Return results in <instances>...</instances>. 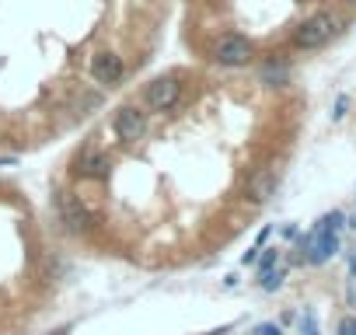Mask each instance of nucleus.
Segmentation results:
<instances>
[{
	"label": "nucleus",
	"mask_w": 356,
	"mask_h": 335,
	"mask_svg": "<svg viewBox=\"0 0 356 335\" xmlns=\"http://www.w3.org/2000/svg\"><path fill=\"white\" fill-rule=\"evenodd\" d=\"M346 227V213H339V210H332V213H325L318 224H314V231H328V234H339Z\"/></svg>",
	"instance_id": "obj_11"
},
{
	"label": "nucleus",
	"mask_w": 356,
	"mask_h": 335,
	"mask_svg": "<svg viewBox=\"0 0 356 335\" xmlns=\"http://www.w3.org/2000/svg\"><path fill=\"white\" fill-rule=\"evenodd\" d=\"M112 129H115V136L122 143H136L147 133V112H140L136 105H122L112 115Z\"/></svg>",
	"instance_id": "obj_6"
},
{
	"label": "nucleus",
	"mask_w": 356,
	"mask_h": 335,
	"mask_svg": "<svg viewBox=\"0 0 356 335\" xmlns=\"http://www.w3.org/2000/svg\"><path fill=\"white\" fill-rule=\"evenodd\" d=\"M276 259H280L276 252H266V255H262V262H259V272H269V269H276Z\"/></svg>",
	"instance_id": "obj_14"
},
{
	"label": "nucleus",
	"mask_w": 356,
	"mask_h": 335,
	"mask_svg": "<svg viewBox=\"0 0 356 335\" xmlns=\"http://www.w3.org/2000/svg\"><path fill=\"white\" fill-rule=\"evenodd\" d=\"M339 252V234H328V231H314L300 241V259L311 262V265H325L332 255Z\"/></svg>",
	"instance_id": "obj_5"
},
{
	"label": "nucleus",
	"mask_w": 356,
	"mask_h": 335,
	"mask_svg": "<svg viewBox=\"0 0 356 335\" xmlns=\"http://www.w3.org/2000/svg\"><path fill=\"white\" fill-rule=\"evenodd\" d=\"M108 157L105 154H95V150H84L81 157H77V179L81 182H98V179H108Z\"/></svg>",
	"instance_id": "obj_8"
},
{
	"label": "nucleus",
	"mask_w": 356,
	"mask_h": 335,
	"mask_svg": "<svg viewBox=\"0 0 356 335\" xmlns=\"http://www.w3.org/2000/svg\"><path fill=\"white\" fill-rule=\"evenodd\" d=\"M335 32H339V18L328 15V11H321V15H311V18L293 32V46H297V49H321Z\"/></svg>",
	"instance_id": "obj_1"
},
{
	"label": "nucleus",
	"mask_w": 356,
	"mask_h": 335,
	"mask_svg": "<svg viewBox=\"0 0 356 335\" xmlns=\"http://www.w3.org/2000/svg\"><path fill=\"white\" fill-rule=\"evenodd\" d=\"M122 56H115V53H98L95 60H91V77H95V84H102V88H108V84H119L122 81Z\"/></svg>",
	"instance_id": "obj_7"
},
{
	"label": "nucleus",
	"mask_w": 356,
	"mask_h": 335,
	"mask_svg": "<svg viewBox=\"0 0 356 335\" xmlns=\"http://www.w3.org/2000/svg\"><path fill=\"white\" fill-rule=\"evenodd\" d=\"M255 335H283V332H280V325H259Z\"/></svg>",
	"instance_id": "obj_17"
},
{
	"label": "nucleus",
	"mask_w": 356,
	"mask_h": 335,
	"mask_svg": "<svg viewBox=\"0 0 356 335\" xmlns=\"http://www.w3.org/2000/svg\"><path fill=\"white\" fill-rule=\"evenodd\" d=\"M53 203H56V213H60V220L67 224V231H74V234H88V231L95 227L91 210H88L77 196H70V193H56Z\"/></svg>",
	"instance_id": "obj_2"
},
{
	"label": "nucleus",
	"mask_w": 356,
	"mask_h": 335,
	"mask_svg": "<svg viewBox=\"0 0 356 335\" xmlns=\"http://www.w3.org/2000/svg\"><path fill=\"white\" fill-rule=\"evenodd\" d=\"M255 56V46L245 39V35H224L217 46H213V60L220 63V67H245L248 60Z\"/></svg>",
	"instance_id": "obj_4"
},
{
	"label": "nucleus",
	"mask_w": 356,
	"mask_h": 335,
	"mask_svg": "<svg viewBox=\"0 0 356 335\" xmlns=\"http://www.w3.org/2000/svg\"><path fill=\"white\" fill-rule=\"evenodd\" d=\"M276 186H280L276 172H273V168H262V172H255V175L248 179V196H252L255 203H266L269 196H276Z\"/></svg>",
	"instance_id": "obj_9"
},
{
	"label": "nucleus",
	"mask_w": 356,
	"mask_h": 335,
	"mask_svg": "<svg viewBox=\"0 0 356 335\" xmlns=\"http://www.w3.org/2000/svg\"><path fill=\"white\" fill-rule=\"evenodd\" d=\"M349 276H353V283H356V252H349Z\"/></svg>",
	"instance_id": "obj_18"
},
{
	"label": "nucleus",
	"mask_w": 356,
	"mask_h": 335,
	"mask_svg": "<svg viewBox=\"0 0 356 335\" xmlns=\"http://www.w3.org/2000/svg\"><path fill=\"white\" fill-rule=\"evenodd\" d=\"M353 227H356V217H353Z\"/></svg>",
	"instance_id": "obj_19"
},
{
	"label": "nucleus",
	"mask_w": 356,
	"mask_h": 335,
	"mask_svg": "<svg viewBox=\"0 0 356 335\" xmlns=\"http://www.w3.org/2000/svg\"><path fill=\"white\" fill-rule=\"evenodd\" d=\"M346 108H349V98H339V101H335V112H332V119H342V115H346Z\"/></svg>",
	"instance_id": "obj_16"
},
{
	"label": "nucleus",
	"mask_w": 356,
	"mask_h": 335,
	"mask_svg": "<svg viewBox=\"0 0 356 335\" xmlns=\"http://www.w3.org/2000/svg\"><path fill=\"white\" fill-rule=\"evenodd\" d=\"M178 98H182V84H178V77H171V74L150 81L147 91H143V101H147L150 112H171L178 105Z\"/></svg>",
	"instance_id": "obj_3"
},
{
	"label": "nucleus",
	"mask_w": 356,
	"mask_h": 335,
	"mask_svg": "<svg viewBox=\"0 0 356 335\" xmlns=\"http://www.w3.org/2000/svg\"><path fill=\"white\" fill-rule=\"evenodd\" d=\"M262 81H266V84H273V88H280V84H286V81H290V67H286V63H280V60H269V63L262 67Z\"/></svg>",
	"instance_id": "obj_10"
},
{
	"label": "nucleus",
	"mask_w": 356,
	"mask_h": 335,
	"mask_svg": "<svg viewBox=\"0 0 356 335\" xmlns=\"http://www.w3.org/2000/svg\"><path fill=\"white\" fill-rule=\"evenodd\" d=\"M280 283H283V269H269V272L259 276V286H262V290H276Z\"/></svg>",
	"instance_id": "obj_12"
},
{
	"label": "nucleus",
	"mask_w": 356,
	"mask_h": 335,
	"mask_svg": "<svg viewBox=\"0 0 356 335\" xmlns=\"http://www.w3.org/2000/svg\"><path fill=\"white\" fill-rule=\"evenodd\" d=\"M339 335H356V318H342L339 321Z\"/></svg>",
	"instance_id": "obj_15"
},
{
	"label": "nucleus",
	"mask_w": 356,
	"mask_h": 335,
	"mask_svg": "<svg viewBox=\"0 0 356 335\" xmlns=\"http://www.w3.org/2000/svg\"><path fill=\"white\" fill-rule=\"evenodd\" d=\"M300 335H321L318 325H314V314H304V321H300Z\"/></svg>",
	"instance_id": "obj_13"
}]
</instances>
